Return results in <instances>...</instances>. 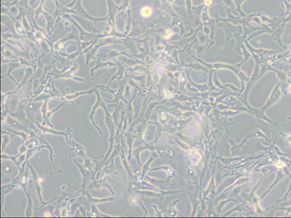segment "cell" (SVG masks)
<instances>
[{
	"instance_id": "obj_1",
	"label": "cell",
	"mask_w": 291,
	"mask_h": 218,
	"mask_svg": "<svg viewBox=\"0 0 291 218\" xmlns=\"http://www.w3.org/2000/svg\"><path fill=\"white\" fill-rule=\"evenodd\" d=\"M35 123L37 125L38 128H39L40 130H41L44 134H53L60 135L64 136L66 138V142L68 144H69V145L73 139L72 137V130L70 127H68L66 130L64 131H59L55 130L54 129H52L50 127H46L44 125L39 124L36 121H35Z\"/></svg>"
},
{
	"instance_id": "obj_2",
	"label": "cell",
	"mask_w": 291,
	"mask_h": 218,
	"mask_svg": "<svg viewBox=\"0 0 291 218\" xmlns=\"http://www.w3.org/2000/svg\"><path fill=\"white\" fill-rule=\"evenodd\" d=\"M1 169L5 173L14 176V178H15L19 173V168L18 165L11 160H5L4 162L2 160Z\"/></svg>"
},
{
	"instance_id": "obj_3",
	"label": "cell",
	"mask_w": 291,
	"mask_h": 218,
	"mask_svg": "<svg viewBox=\"0 0 291 218\" xmlns=\"http://www.w3.org/2000/svg\"><path fill=\"white\" fill-rule=\"evenodd\" d=\"M9 113H10V115H11V116L17 119L23 125H25L26 127H28V128H31L33 129V130L34 131H35L37 129L36 127L33 125V124H32V123H31L29 119H27V118L26 117L25 113L24 112V111L21 107V106L20 108L17 112L14 113L9 112Z\"/></svg>"
},
{
	"instance_id": "obj_4",
	"label": "cell",
	"mask_w": 291,
	"mask_h": 218,
	"mask_svg": "<svg viewBox=\"0 0 291 218\" xmlns=\"http://www.w3.org/2000/svg\"><path fill=\"white\" fill-rule=\"evenodd\" d=\"M74 162H75L77 166L79 168L81 174L83 176V182L82 184V189H85L88 181L92 178H94L93 172L90 171L89 169L85 167L84 165H81L75 159H74Z\"/></svg>"
},
{
	"instance_id": "obj_5",
	"label": "cell",
	"mask_w": 291,
	"mask_h": 218,
	"mask_svg": "<svg viewBox=\"0 0 291 218\" xmlns=\"http://www.w3.org/2000/svg\"><path fill=\"white\" fill-rule=\"evenodd\" d=\"M6 121L8 124V125L14 129L15 130L19 131H24L27 133H30L31 131L29 130L28 127H26L25 125L19 121L17 119L11 116V115H8L6 118Z\"/></svg>"
},
{
	"instance_id": "obj_6",
	"label": "cell",
	"mask_w": 291,
	"mask_h": 218,
	"mask_svg": "<svg viewBox=\"0 0 291 218\" xmlns=\"http://www.w3.org/2000/svg\"><path fill=\"white\" fill-rule=\"evenodd\" d=\"M97 97H98L97 101L96 103L95 106L93 107L92 110V111H91V113H90V115H89V116H88V119L91 120V123L94 125V127L98 130V132L101 134V135H103V133H102V131L100 130V129L98 127V126L96 125V123H95V120H94V115H95V111H96V109H97L98 107H102V108L104 109L105 107H107V106L106 105L105 102H104L102 99H101V97H100V95L98 94V92H97Z\"/></svg>"
},
{
	"instance_id": "obj_7",
	"label": "cell",
	"mask_w": 291,
	"mask_h": 218,
	"mask_svg": "<svg viewBox=\"0 0 291 218\" xmlns=\"http://www.w3.org/2000/svg\"><path fill=\"white\" fill-rule=\"evenodd\" d=\"M29 167L30 169L31 170V172H32V173L33 174V177H34V188L35 189V190H36V192L38 193V196L39 197V198H40V200L42 202V206L40 207H43L45 205H46L47 204H49L51 202H52L53 200H52L50 202H45L44 201L43 199L42 198V186L40 185V181L39 180V178H38L37 176H36V172L35 170L33 169L32 167L29 165V164H27Z\"/></svg>"
},
{
	"instance_id": "obj_8",
	"label": "cell",
	"mask_w": 291,
	"mask_h": 218,
	"mask_svg": "<svg viewBox=\"0 0 291 218\" xmlns=\"http://www.w3.org/2000/svg\"><path fill=\"white\" fill-rule=\"evenodd\" d=\"M107 188L110 190V192L113 194V190L111 188V186L107 182L106 180L103 178H99L95 180L94 181L91 182L89 185V189H96L98 190L101 188Z\"/></svg>"
},
{
	"instance_id": "obj_9",
	"label": "cell",
	"mask_w": 291,
	"mask_h": 218,
	"mask_svg": "<svg viewBox=\"0 0 291 218\" xmlns=\"http://www.w3.org/2000/svg\"><path fill=\"white\" fill-rule=\"evenodd\" d=\"M18 185L11 183L10 184H7L5 185L1 186V208H2L3 202H4V197L8 193L11 192V191L14 189Z\"/></svg>"
},
{
	"instance_id": "obj_10",
	"label": "cell",
	"mask_w": 291,
	"mask_h": 218,
	"mask_svg": "<svg viewBox=\"0 0 291 218\" xmlns=\"http://www.w3.org/2000/svg\"><path fill=\"white\" fill-rule=\"evenodd\" d=\"M70 145L72 147L73 149L75 151V152L77 154V155L83 156V157H84V158H85L87 157V154L85 153V149H84V147L83 146L81 145L80 144L78 143H77L73 139L71 142V143L70 144Z\"/></svg>"
},
{
	"instance_id": "obj_11",
	"label": "cell",
	"mask_w": 291,
	"mask_h": 218,
	"mask_svg": "<svg viewBox=\"0 0 291 218\" xmlns=\"http://www.w3.org/2000/svg\"><path fill=\"white\" fill-rule=\"evenodd\" d=\"M40 107H41V105L39 103H30L27 106L28 113L27 115L29 120H33V114L37 112Z\"/></svg>"
},
{
	"instance_id": "obj_12",
	"label": "cell",
	"mask_w": 291,
	"mask_h": 218,
	"mask_svg": "<svg viewBox=\"0 0 291 218\" xmlns=\"http://www.w3.org/2000/svg\"><path fill=\"white\" fill-rule=\"evenodd\" d=\"M105 123L106 125L109 128L110 134V138H113V133H114V128H113V120H112V117L109 114L108 109L107 107L105 109Z\"/></svg>"
},
{
	"instance_id": "obj_13",
	"label": "cell",
	"mask_w": 291,
	"mask_h": 218,
	"mask_svg": "<svg viewBox=\"0 0 291 218\" xmlns=\"http://www.w3.org/2000/svg\"><path fill=\"white\" fill-rule=\"evenodd\" d=\"M81 191L83 192V194H85L88 197V200L90 201V202L92 204H98V203H100V202H106V201H108V200H113V198H102V199L95 198L91 196V194L88 193L87 190H83Z\"/></svg>"
},
{
	"instance_id": "obj_14",
	"label": "cell",
	"mask_w": 291,
	"mask_h": 218,
	"mask_svg": "<svg viewBox=\"0 0 291 218\" xmlns=\"http://www.w3.org/2000/svg\"><path fill=\"white\" fill-rule=\"evenodd\" d=\"M153 8L149 6H145L140 10V15L143 18H150L153 16Z\"/></svg>"
},
{
	"instance_id": "obj_15",
	"label": "cell",
	"mask_w": 291,
	"mask_h": 218,
	"mask_svg": "<svg viewBox=\"0 0 291 218\" xmlns=\"http://www.w3.org/2000/svg\"><path fill=\"white\" fill-rule=\"evenodd\" d=\"M26 194V196L27 197V200H28V202H27V206L25 211V216L26 218H30L32 216L33 212V206L32 200L31 198V196L30 195L29 192L26 191L25 192Z\"/></svg>"
},
{
	"instance_id": "obj_16",
	"label": "cell",
	"mask_w": 291,
	"mask_h": 218,
	"mask_svg": "<svg viewBox=\"0 0 291 218\" xmlns=\"http://www.w3.org/2000/svg\"><path fill=\"white\" fill-rule=\"evenodd\" d=\"M78 21H78L79 23H80V25L84 28V29H87L88 31H89L90 32H93V33H100L99 31H98L96 29H95L94 26L91 22H89V21H84V20H79L78 19Z\"/></svg>"
},
{
	"instance_id": "obj_17",
	"label": "cell",
	"mask_w": 291,
	"mask_h": 218,
	"mask_svg": "<svg viewBox=\"0 0 291 218\" xmlns=\"http://www.w3.org/2000/svg\"><path fill=\"white\" fill-rule=\"evenodd\" d=\"M91 216L92 217H96V218H109L111 217L109 215L104 214H102L101 212H100L98 210V208L95 206V204L92 205V208H91Z\"/></svg>"
},
{
	"instance_id": "obj_18",
	"label": "cell",
	"mask_w": 291,
	"mask_h": 218,
	"mask_svg": "<svg viewBox=\"0 0 291 218\" xmlns=\"http://www.w3.org/2000/svg\"><path fill=\"white\" fill-rule=\"evenodd\" d=\"M7 131H9L10 133H11L12 134L15 135H18L19 136H21L22 137V138H23L24 140H27V134L25 133L24 131H19L17 130H15L13 128H9V129H7Z\"/></svg>"
},
{
	"instance_id": "obj_19",
	"label": "cell",
	"mask_w": 291,
	"mask_h": 218,
	"mask_svg": "<svg viewBox=\"0 0 291 218\" xmlns=\"http://www.w3.org/2000/svg\"><path fill=\"white\" fill-rule=\"evenodd\" d=\"M84 159H85V162H84V163L83 164L84 167L87 168L88 169H89L90 171L93 172L92 169H93V168L95 169V165H96L94 161L91 160L90 159H88L87 157Z\"/></svg>"
},
{
	"instance_id": "obj_20",
	"label": "cell",
	"mask_w": 291,
	"mask_h": 218,
	"mask_svg": "<svg viewBox=\"0 0 291 218\" xmlns=\"http://www.w3.org/2000/svg\"><path fill=\"white\" fill-rule=\"evenodd\" d=\"M18 98V97L16 96V97H14V98L12 99L11 100H10V103H9V108H10V111H9V112H14V111L15 108H16V107L17 106Z\"/></svg>"
},
{
	"instance_id": "obj_21",
	"label": "cell",
	"mask_w": 291,
	"mask_h": 218,
	"mask_svg": "<svg viewBox=\"0 0 291 218\" xmlns=\"http://www.w3.org/2000/svg\"><path fill=\"white\" fill-rule=\"evenodd\" d=\"M9 142L8 135H2V151L5 149L6 146Z\"/></svg>"
},
{
	"instance_id": "obj_22",
	"label": "cell",
	"mask_w": 291,
	"mask_h": 218,
	"mask_svg": "<svg viewBox=\"0 0 291 218\" xmlns=\"http://www.w3.org/2000/svg\"><path fill=\"white\" fill-rule=\"evenodd\" d=\"M173 35H174L173 31L170 29H167L165 31V33H164V38L166 40H168Z\"/></svg>"
},
{
	"instance_id": "obj_23",
	"label": "cell",
	"mask_w": 291,
	"mask_h": 218,
	"mask_svg": "<svg viewBox=\"0 0 291 218\" xmlns=\"http://www.w3.org/2000/svg\"><path fill=\"white\" fill-rule=\"evenodd\" d=\"M275 165H276L277 167L278 168H283V167L285 166V164L283 162L281 161V160H279L278 162H276V163H275Z\"/></svg>"
},
{
	"instance_id": "obj_24",
	"label": "cell",
	"mask_w": 291,
	"mask_h": 218,
	"mask_svg": "<svg viewBox=\"0 0 291 218\" xmlns=\"http://www.w3.org/2000/svg\"><path fill=\"white\" fill-rule=\"evenodd\" d=\"M211 4H212V0H205L204 1V4L207 6H211Z\"/></svg>"
},
{
	"instance_id": "obj_25",
	"label": "cell",
	"mask_w": 291,
	"mask_h": 218,
	"mask_svg": "<svg viewBox=\"0 0 291 218\" xmlns=\"http://www.w3.org/2000/svg\"><path fill=\"white\" fill-rule=\"evenodd\" d=\"M288 91H289V93H290V94H291V84L290 85V86H289V88H288Z\"/></svg>"
},
{
	"instance_id": "obj_26",
	"label": "cell",
	"mask_w": 291,
	"mask_h": 218,
	"mask_svg": "<svg viewBox=\"0 0 291 218\" xmlns=\"http://www.w3.org/2000/svg\"><path fill=\"white\" fill-rule=\"evenodd\" d=\"M291 137V138H290V139H289V141H291V137Z\"/></svg>"
}]
</instances>
